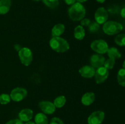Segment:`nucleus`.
Masks as SVG:
<instances>
[{
  "mask_svg": "<svg viewBox=\"0 0 125 124\" xmlns=\"http://www.w3.org/2000/svg\"><path fill=\"white\" fill-rule=\"evenodd\" d=\"M68 16L72 21H78L84 18L86 10L84 6L80 2H75L70 7L68 10Z\"/></svg>",
  "mask_w": 125,
  "mask_h": 124,
  "instance_id": "obj_1",
  "label": "nucleus"
},
{
  "mask_svg": "<svg viewBox=\"0 0 125 124\" xmlns=\"http://www.w3.org/2000/svg\"><path fill=\"white\" fill-rule=\"evenodd\" d=\"M50 46L52 50L59 53L65 52L70 49L68 41L61 36L52 37L50 41Z\"/></svg>",
  "mask_w": 125,
  "mask_h": 124,
  "instance_id": "obj_2",
  "label": "nucleus"
},
{
  "mask_svg": "<svg viewBox=\"0 0 125 124\" xmlns=\"http://www.w3.org/2000/svg\"><path fill=\"white\" fill-rule=\"evenodd\" d=\"M123 26L120 23L114 21H106L103 26V30L108 35H114L118 34L123 30Z\"/></svg>",
  "mask_w": 125,
  "mask_h": 124,
  "instance_id": "obj_3",
  "label": "nucleus"
},
{
  "mask_svg": "<svg viewBox=\"0 0 125 124\" xmlns=\"http://www.w3.org/2000/svg\"><path fill=\"white\" fill-rule=\"evenodd\" d=\"M18 57L21 63L25 66L30 65L33 60L32 52L28 47H22L18 51Z\"/></svg>",
  "mask_w": 125,
  "mask_h": 124,
  "instance_id": "obj_4",
  "label": "nucleus"
},
{
  "mask_svg": "<svg viewBox=\"0 0 125 124\" xmlns=\"http://www.w3.org/2000/svg\"><path fill=\"white\" fill-rule=\"evenodd\" d=\"M90 47L97 53L102 55L107 53L109 46L106 41L100 39L93 41L90 44Z\"/></svg>",
  "mask_w": 125,
  "mask_h": 124,
  "instance_id": "obj_5",
  "label": "nucleus"
},
{
  "mask_svg": "<svg viewBox=\"0 0 125 124\" xmlns=\"http://www.w3.org/2000/svg\"><path fill=\"white\" fill-rule=\"evenodd\" d=\"M28 91L23 88L17 87L12 90L10 92V98L12 100L16 102H19L23 100L26 97Z\"/></svg>",
  "mask_w": 125,
  "mask_h": 124,
  "instance_id": "obj_6",
  "label": "nucleus"
},
{
  "mask_svg": "<svg viewBox=\"0 0 125 124\" xmlns=\"http://www.w3.org/2000/svg\"><path fill=\"white\" fill-rule=\"evenodd\" d=\"M109 77V71L104 66L100 67L96 69L95 77V82L97 84H101L104 82Z\"/></svg>",
  "mask_w": 125,
  "mask_h": 124,
  "instance_id": "obj_7",
  "label": "nucleus"
},
{
  "mask_svg": "<svg viewBox=\"0 0 125 124\" xmlns=\"http://www.w3.org/2000/svg\"><path fill=\"white\" fill-rule=\"evenodd\" d=\"M108 12L104 7H99L95 13V21L99 24H104L108 19Z\"/></svg>",
  "mask_w": 125,
  "mask_h": 124,
  "instance_id": "obj_8",
  "label": "nucleus"
},
{
  "mask_svg": "<svg viewBox=\"0 0 125 124\" xmlns=\"http://www.w3.org/2000/svg\"><path fill=\"white\" fill-rule=\"evenodd\" d=\"M105 117V114L102 111H96L92 113L88 117L89 124H101Z\"/></svg>",
  "mask_w": 125,
  "mask_h": 124,
  "instance_id": "obj_9",
  "label": "nucleus"
},
{
  "mask_svg": "<svg viewBox=\"0 0 125 124\" xmlns=\"http://www.w3.org/2000/svg\"><path fill=\"white\" fill-rule=\"evenodd\" d=\"M39 108L41 109L42 111L46 114H52L56 111V107L52 102L50 101L43 100L40 101L39 103Z\"/></svg>",
  "mask_w": 125,
  "mask_h": 124,
  "instance_id": "obj_10",
  "label": "nucleus"
},
{
  "mask_svg": "<svg viewBox=\"0 0 125 124\" xmlns=\"http://www.w3.org/2000/svg\"><path fill=\"white\" fill-rule=\"evenodd\" d=\"M106 58L101 54H94L90 57V63L92 67L95 69H98L100 67L103 66Z\"/></svg>",
  "mask_w": 125,
  "mask_h": 124,
  "instance_id": "obj_11",
  "label": "nucleus"
},
{
  "mask_svg": "<svg viewBox=\"0 0 125 124\" xmlns=\"http://www.w3.org/2000/svg\"><path fill=\"white\" fill-rule=\"evenodd\" d=\"M96 69L92 66L85 65L81 68L79 70V73L83 77L86 79H90L95 75Z\"/></svg>",
  "mask_w": 125,
  "mask_h": 124,
  "instance_id": "obj_12",
  "label": "nucleus"
},
{
  "mask_svg": "<svg viewBox=\"0 0 125 124\" xmlns=\"http://www.w3.org/2000/svg\"><path fill=\"white\" fill-rule=\"evenodd\" d=\"M33 111L29 108H25L22 109L18 114V117L22 122H27L30 121L33 117Z\"/></svg>",
  "mask_w": 125,
  "mask_h": 124,
  "instance_id": "obj_13",
  "label": "nucleus"
},
{
  "mask_svg": "<svg viewBox=\"0 0 125 124\" xmlns=\"http://www.w3.org/2000/svg\"><path fill=\"white\" fill-rule=\"evenodd\" d=\"M95 100V94L92 92L84 94L81 98V102L84 105L89 106L92 104Z\"/></svg>",
  "mask_w": 125,
  "mask_h": 124,
  "instance_id": "obj_14",
  "label": "nucleus"
},
{
  "mask_svg": "<svg viewBox=\"0 0 125 124\" xmlns=\"http://www.w3.org/2000/svg\"><path fill=\"white\" fill-rule=\"evenodd\" d=\"M12 0H0V15H5L9 12Z\"/></svg>",
  "mask_w": 125,
  "mask_h": 124,
  "instance_id": "obj_15",
  "label": "nucleus"
},
{
  "mask_svg": "<svg viewBox=\"0 0 125 124\" xmlns=\"http://www.w3.org/2000/svg\"><path fill=\"white\" fill-rule=\"evenodd\" d=\"M65 29V27L64 24L62 23L56 24L51 30V34H52V37H57V36H60L62 35L64 32Z\"/></svg>",
  "mask_w": 125,
  "mask_h": 124,
  "instance_id": "obj_16",
  "label": "nucleus"
},
{
  "mask_svg": "<svg viewBox=\"0 0 125 124\" xmlns=\"http://www.w3.org/2000/svg\"><path fill=\"white\" fill-rule=\"evenodd\" d=\"M85 35V29L82 26H77L74 30V36L76 40H82Z\"/></svg>",
  "mask_w": 125,
  "mask_h": 124,
  "instance_id": "obj_17",
  "label": "nucleus"
},
{
  "mask_svg": "<svg viewBox=\"0 0 125 124\" xmlns=\"http://www.w3.org/2000/svg\"><path fill=\"white\" fill-rule=\"evenodd\" d=\"M107 55L109 58H113V59H118L122 57V54H121L120 52L118 51L117 48L115 47H110L107 50Z\"/></svg>",
  "mask_w": 125,
  "mask_h": 124,
  "instance_id": "obj_18",
  "label": "nucleus"
},
{
  "mask_svg": "<svg viewBox=\"0 0 125 124\" xmlns=\"http://www.w3.org/2000/svg\"><path fill=\"white\" fill-rule=\"evenodd\" d=\"M35 123L36 124H49L47 116L44 113H38L34 118Z\"/></svg>",
  "mask_w": 125,
  "mask_h": 124,
  "instance_id": "obj_19",
  "label": "nucleus"
},
{
  "mask_svg": "<svg viewBox=\"0 0 125 124\" xmlns=\"http://www.w3.org/2000/svg\"><path fill=\"white\" fill-rule=\"evenodd\" d=\"M66 102H67L66 97L64 96H60L55 98L53 103L56 108H61L65 105Z\"/></svg>",
  "mask_w": 125,
  "mask_h": 124,
  "instance_id": "obj_20",
  "label": "nucleus"
},
{
  "mask_svg": "<svg viewBox=\"0 0 125 124\" xmlns=\"http://www.w3.org/2000/svg\"><path fill=\"white\" fill-rule=\"evenodd\" d=\"M117 81L120 86H125V69H120L117 73Z\"/></svg>",
  "mask_w": 125,
  "mask_h": 124,
  "instance_id": "obj_21",
  "label": "nucleus"
},
{
  "mask_svg": "<svg viewBox=\"0 0 125 124\" xmlns=\"http://www.w3.org/2000/svg\"><path fill=\"white\" fill-rule=\"evenodd\" d=\"M45 6L51 9H55L59 4V0H42Z\"/></svg>",
  "mask_w": 125,
  "mask_h": 124,
  "instance_id": "obj_22",
  "label": "nucleus"
},
{
  "mask_svg": "<svg viewBox=\"0 0 125 124\" xmlns=\"http://www.w3.org/2000/svg\"><path fill=\"white\" fill-rule=\"evenodd\" d=\"M114 41L118 46H125V34H118L115 38Z\"/></svg>",
  "mask_w": 125,
  "mask_h": 124,
  "instance_id": "obj_23",
  "label": "nucleus"
},
{
  "mask_svg": "<svg viewBox=\"0 0 125 124\" xmlns=\"http://www.w3.org/2000/svg\"><path fill=\"white\" fill-rule=\"evenodd\" d=\"M89 31L90 33H96L99 30L100 28V24L96 23V21L91 22L90 25L89 26Z\"/></svg>",
  "mask_w": 125,
  "mask_h": 124,
  "instance_id": "obj_24",
  "label": "nucleus"
},
{
  "mask_svg": "<svg viewBox=\"0 0 125 124\" xmlns=\"http://www.w3.org/2000/svg\"><path fill=\"white\" fill-rule=\"evenodd\" d=\"M10 96L7 94H2L0 95V104L7 105L10 102Z\"/></svg>",
  "mask_w": 125,
  "mask_h": 124,
  "instance_id": "obj_25",
  "label": "nucleus"
},
{
  "mask_svg": "<svg viewBox=\"0 0 125 124\" xmlns=\"http://www.w3.org/2000/svg\"><path fill=\"white\" fill-rule=\"evenodd\" d=\"M115 64V60L109 58V59L105 60L103 66L109 70V69H112L114 66Z\"/></svg>",
  "mask_w": 125,
  "mask_h": 124,
  "instance_id": "obj_26",
  "label": "nucleus"
},
{
  "mask_svg": "<svg viewBox=\"0 0 125 124\" xmlns=\"http://www.w3.org/2000/svg\"><path fill=\"white\" fill-rule=\"evenodd\" d=\"M91 23V21L90 19L88 18H83L82 20H81V26L83 27H88Z\"/></svg>",
  "mask_w": 125,
  "mask_h": 124,
  "instance_id": "obj_27",
  "label": "nucleus"
},
{
  "mask_svg": "<svg viewBox=\"0 0 125 124\" xmlns=\"http://www.w3.org/2000/svg\"><path fill=\"white\" fill-rule=\"evenodd\" d=\"M50 124H63V121L61 120V119L58 117H54L52 118V119L50 121Z\"/></svg>",
  "mask_w": 125,
  "mask_h": 124,
  "instance_id": "obj_28",
  "label": "nucleus"
},
{
  "mask_svg": "<svg viewBox=\"0 0 125 124\" xmlns=\"http://www.w3.org/2000/svg\"><path fill=\"white\" fill-rule=\"evenodd\" d=\"M6 124H24L23 122L20 120L19 119H12V120H9L6 123Z\"/></svg>",
  "mask_w": 125,
  "mask_h": 124,
  "instance_id": "obj_29",
  "label": "nucleus"
},
{
  "mask_svg": "<svg viewBox=\"0 0 125 124\" xmlns=\"http://www.w3.org/2000/svg\"><path fill=\"white\" fill-rule=\"evenodd\" d=\"M65 1L66 4L67 5H70V6H72L73 4H74L76 2V0H63Z\"/></svg>",
  "mask_w": 125,
  "mask_h": 124,
  "instance_id": "obj_30",
  "label": "nucleus"
},
{
  "mask_svg": "<svg viewBox=\"0 0 125 124\" xmlns=\"http://www.w3.org/2000/svg\"><path fill=\"white\" fill-rule=\"evenodd\" d=\"M120 15L122 18H125V7H124V8H123L122 10H121Z\"/></svg>",
  "mask_w": 125,
  "mask_h": 124,
  "instance_id": "obj_31",
  "label": "nucleus"
},
{
  "mask_svg": "<svg viewBox=\"0 0 125 124\" xmlns=\"http://www.w3.org/2000/svg\"><path fill=\"white\" fill-rule=\"evenodd\" d=\"M76 1L78 2H80V3H83V2H86L87 0H76Z\"/></svg>",
  "mask_w": 125,
  "mask_h": 124,
  "instance_id": "obj_32",
  "label": "nucleus"
},
{
  "mask_svg": "<svg viewBox=\"0 0 125 124\" xmlns=\"http://www.w3.org/2000/svg\"><path fill=\"white\" fill-rule=\"evenodd\" d=\"M96 1L100 3H104L106 1V0H96Z\"/></svg>",
  "mask_w": 125,
  "mask_h": 124,
  "instance_id": "obj_33",
  "label": "nucleus"
},
{
  "mask_svg": "<svg viewBox=\"0 0 125 124\" xmlns=\"http://www.w3.org/2000/svg\"><path fill=\"white\" fill-rule=\"evenodd\" d=\"M25 124H35V122H33L28 121V122H27Z\"/></svg>",
  "mask_w": 125,
  "mask_h": 124,
  "instance_id": "obj_34",
  "label": "nucleus"
},
{
  "mask_svg": "<svg viewBox=\"0 0 125 124\" xmlns=\"http://www.w3.org/2000/svg\"><path fill=\"white\" fill-rule=\"evenodd\" d=\"M122 66H123V69H125V60L123 62V65H122Z\"/></svg>",
  "mask_w": 125,
  "mask_h": 124,
  "instance_id": "obj_35",
  "label": "nucleus"
},
{
  "mask_svg": "<svg viewBox=\"0 0 125 124\" xmlns=\"http://www.w3.org/2000/svg\"><path fill=\"white\" fill-rule=\"evenodd\" d=\"M33 1H41V0H33Z\"/></svg>",
  "mask_w": 125,
  "mask_h": 124,
  "instance_id": "obj_36",
  "label": "nucleus"
}]
</instances>
